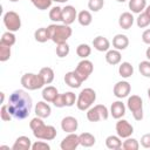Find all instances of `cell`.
I'll use <instances>...</instances> for the list:
<instances>
[{
  "label": "cell",
  "instance_id": "obj_1",
  "mask_svg": "<svg viewBox=\"0 0 150 150\" xmlns=\"http://www.w3.org/2000/svg\"><path fill=\"white\" fill-rule=\"evenodd\" d=\"M8 110L11 115L16 118V120H25L29 116L33 101L30 95L23 90V89H18L14 90L9 98H8Z\"/></svg>",
  "mask_w": 150,
  "mask_h": 150
},
{
  "label": "cell",
  "instance_id": "obj_2",
  "mask_svg": "<svg viewBox=\"0 0 150 150\" xmlns=\"http://www.w3.org/2000/svg\"><path fill=\"white\" fill-rule=\"evenodd\" d=\"M48 30H49V34H50V40L56 45L67 42V40L73 34V30H71L70 26L64 25V23H61V25L52 23V25L48 26Z\"/></svg>",
  "mask_w": 150,
  "mask_h": 150
},
{
  "label": "cell",
  "instance_id": "obj_3",
  "mask_svg": "<svg viewBox=\"0 0 150 150\" xmlns=\"http://www.w3.org/2000/svg\"><path fill=\"white\" fill-rule=\"evenodd\" d=\"M96 101V91L91 88H84L80 91L77 100H76V107L79 110H88Z\"/></svg>",
  "mask_w": 150,
  "mask_h": 150
},
{
  "label": "cell",
  "instance_id": "obj_4",
  "mask_svg": "<svg viewBox=\"0 0 150 150\" xmlns=\"http://www.w3.org/2000/svg\"><path fill=\"white\" fill-rule=\"evenodd\" d=\"M21 84L27 90H36V89H40L43 86H46L41 75L40 74H34V73L23 74L21 76Z\"/></svg>",
  "mask_w": 150,
  "mask_h": 150
},
{
  "label": "cell",
  "instance_id": "obj_5",
  "mask_svg": "<svg viewBox=\"0 0 150 150\" xmlns=\"http://www.w3.org/2000/svg\"><path fill=\"white\" fill-rule=\"evenodd\" d=\"M127 107L131 111L132 117L136 121L143 120V100L138 95H131L128 97Z\"/></svg>",
  "mask_w": 150,
  "mask_h": 150
},
{
  "label": "cell",
  "instance_id": "obj_6",
  "mask_svg": "<svg viewBox=\"0 0 150 150\" xmlns=\"http://www.w3.org/2000/svg\"><path fill=\"white\" fill-rule=\"evenodd\" d=\"M108 117L109 110L103 104H96L87 110V118L89 122H98L102 120H108Z\"/></svg>",
  "mask_w": 150,
  "mask_h": 150
},
{
  "label": "cell",
  "instance_id": "obj_7",
  "mask_svg": "<svg viewBox=\"0 0 150 150\" xmlns=\"http://www.w3.org/2000/svg\"><path fill=\"white\" fill-rule=\"evenodd\" d=\"M4 25L9 32H18L21 28V18L14 11H8L4 14Z\"/></svg>",
  "mask_w": 150,
  "mask_h": 150
},
{
  "label": "cell",
  "instance_id": "obj_8",
  "mask_svg": "<svg viewBox=\"0 0 150 150\" xmlns=\"http://www.w3.org/2000/svg\"><path fill=\"white\" fill-rule=\"evenodd\" d=\"M94 70V64L91 61L87 60V59H82V61H80L75 68V74L79 76V79L84 82L86 80H88V77L90 76V74Z\"/></svg>",
  "mask_w": 150,
  "mask_h": 150
},
{
  "label": "cell",
  "instance_id": "obj_9",
  "mask_svg": "<svg viewBox=\"0 0 150 150\" xmlns=\"http://www.w3.org/2000/svg\"><path fill=\"white\" fill-rule=\"evenodd\" d=\"M33 135L38 138V139H43V141H53L57 132L56 129L53 125H47V124H42L41 127L36 128L35 130H33Z\"/></svg>",
  "mask_w": 150,
  "mask_h": 150
},
{
  "label": "cell",
  "instance_id": "obj_10",
  "mask_svg": "<svg viewBox=\"0 0 150 150\" xmlns=\"http://www.w3.org/2000/svg\"><path fill=\"white\" fill-rule=\"evenodd\" d=\"M115 129H116V134H117L121 138H128V137H130V136L134 134V127H132L127 120L120 118V120L116 122Z\"/></svg>",
  "mask_w": 150,
  "mask_h": 150
},
{
  "label": "cell",
  "instance_id": "obj_11",
  "mask_svg": "<svg viewBox=\"0 0 150 150\" xmlns=\"http://www.w3.org/2000/svg\"><path fill=\"white\" fill-rule=\"evenodd\" d=\"M79 145H80V138L79 135H76L75 132L68 134L60 143V148L62 150H75Z\"/></svg>",
  "mask_w": 150,
  "mask_h": 150
},
{
  "label": "cell",
  "instance_id": "obj_12",
  "mask_svg": "<svg viewBox=\"0 0 150 150\" xmlns=\"http://www.w3.org/2000/svg\"><path fill=\"white\" fill-rule=\"evenodd\" d=\"M130 91H131V86L128 81H118L114 86V89H112V93L117 98L128 97Z\"/></svg>",
  "mask_w": 150,
  "mask_h": 150
},
{
  "label": "cell",
  "instance_id": "obj_13",
  "mask_svg": "<svg viewBox=\"0 0 150 150\" xmlns=\"http://www.w3.org/2000/svg\"><path fill=\"white\" fill-rule=\"evenodd\" d=\"M77 19V12L74 6L67 5L62 8V22L64 25H71Z\"/></svg>",
  "mask_w": 150,
  "mask_h": 150
},
{
  "label": "cell",
  "instance_id": "obj_14",
  "mask_svg": "<svg viewBox=\"0 0 150 150\" xmlns=\"http://www.w3.org/2000/svg\"><path fill=\"white\" fill-rule=\"evenodd\" d=\"M79 128V122L75 117L73 116H66L62 118L61 121V129L68 134L70 132H75Z\"/></svg>",
  "mask_w": 150,
  "mask_h": 150
},
{
  "label": "cell",
  "instance_id": "obj_15",
  "mask_svg": "<svg viewBox=\"0 0 150 150\" xmlns=\"http://www.w3.org/2000/svg\"><path fill=\"white\" fill-rule=\"evenodd\" d=\"M52 112V108L50 105L43 100V101H39L35 105V114L36 116L41 117V118H47L50 116Z\"/></svg>",
  "mask_w": 150,
  "mask_h": 150
},
{
  "label": "cell",
  "instance_id": "obj_16",
  "mask_svg": "<svg viewBox=\"0 0 150 150\" xmlns=\"http://www.w3.org/2000/svg\"><path fill=\"white\" fill-rule=\"evenodd\" d=\"M110 114L114 118L120 120L125 115V105L122 101H115L111 103L110 107Z\"/></svg>",
  "mask_w": 150,
  "mask_h": 150
},
{
  "label": "cell",
  "instance_id": "obj_17",
  "mask_svg": "<svg viewBox=\"0 0 150 150\" xmlns=\"http://www.w3.org/2000/svg\"><path fill=\"white\" fill-rule=\"evenodd\" d=\"M129 46V39L124 34H116L112 38V47L117 50H124Z\"/></svg>",
  "mask_w": 150,
  "mask_h": 150
},
{
  "label": "cell",
  "instance_id": "obj_18",
  "mask_svg": "<svg viewBox=\"0 0 150 150\" xmlns=\"http://www.w3.org/2000/svg\"><path fill=\"white\" fill-rule=\"evenodd\" d=\"M93 47L98 52H108L109 48H110V42L107 38H104L102 35H98V36L94 38Z\"/></svg>",
  "mask_w": 150,
  "mask_h": 150
},
{
  "label": "cell",
  "instance_id": "obj_19",
  "mask_svg": "<svg viewBox=\"0 0 150 150\" xmlns=\"http://www.w3.org/2000/svg\"><path fill=\"white\" fill-rule=\"evenodd\" d=\"M12 149L13 150H29L32 149V141L27 136H19L15 139Z\"/></svg>",
  "mask_w": 150,
  "mask_h": 150
},
{
  "label": "cell",
  "instance_id": "obj_20",
  "mask_svg": "<svg viewBox=\"0 0 150 150\" xmlns=\"http://www.w3.org/2000/svg\"><path fill=\"white\" fill-rule=\"evenodd\" d=\"M135 18L130 12H123L118 18V25L123 29H129L134 25Z\"/></svg>",
  "mask_w": 150,
  "mask_h": 150
},
{
  "label": "cell",
  "instance_id": "obj_21",
  "mask_svg": "<svg viewBox=\"0 0 150 150\" xmlns=\"http://www.w3.org/2000/svg\"><path fill=\"white\" fill-rule=\"evenodd\" d=\"M64 82H66L67 86H69L70 88H74V89L80 88L81 84L83 83V82L79 79V76L75 74L74 70H73V71H68V73H66V75H64Z\"/></svg>",
  "mask_w": 150,
  "mask_h": 150
},
{
  "label": "cell",
  "instance_id": "obj_22",
  "mask_svg": "<svg viewBox=\"0 0 150 150\" xmlns=\"http://www.w3.org/2000/svg\"><path fill=\"white\" fill-rule=\"evenodd\" d=\"M121 60H122V55H121V52L117 49H109L105 53V61L111 66L120 64Z\"/></svg>",
  "mask_w": 150,
  "mask_h": 150
},
{
  "label": "cell",
  "instance_id": "obj_23",
  "mask_svg": "<svg viewBox=\"0 0 150 150\" xmlns=\"http://www.w3.org/2000/svg\"><path fill=\"white\" fill-rule=\"evenodd\" d=\"M59 95V91L55 87L53 86H47L42 89V98L46 101V102H49V103H53V101L56 98V96Z\"/></svg>",
  "mask_w": 150,
  "mask_h": 150
},
{
  "label": "cell",
  "instance_id": "obj_24",
  "mask_svg": "<svg viewBox=\"0 0 150 150\" xmlns=\"http://www.w3.org/2000/svg\"><path fill=\"white\" fill-rule=\"evenodd\" d=\"M105 146L110 150H118L122 148V141H121V137L117 135H110L105 138Z\"/></svg>",
  "mask_w": 150,
  "mask_h": 150
},
{
  "label": "cell",
  "instance_id": "obj_25",
  "mask_svg": "<svg viewBox=\"0 0 150 150\" xmlns=\"http://www.w3.org/2000/svg\"><path fill=\"white\" fill-rule=\"evenodd\" d=\"M128 6H129V9L131 11V13L139 14L145 9L146 0H129Z\"/></svg>",
  "mask_w": 150,
  "mask_h": 150
},
{
  "label": "cell",
  "instance_id": "obj_26",
  "mask_svg": "<svg viewBox=\"0 0 150 150\" xmlns=\"http://www.w3.org/2000/svg\"><path fill=\"white\" fill-rule=\"evenodd\" d=\"M79 138H80V145H82L84 148H90L96 142L95 136L90 132H82L79 135Z\"/></svg>",
  "mask_w": 150,
  "mask_h": 150
},
{
  "label": "cell",
  "instance_id": "obj_27",
  "mask_svg": "<svg viewBox=\"0 0 150 150\" xmlns=\"http://www.w3.org/2000/svg\"><path fill=\"white\" fill-rule=\"evenodd\" d=\"M34 38L38 42L40 43H43V42H47L48 40H50V34H49V30H48V27H41V28H38L35 32H34Z\"/></svg>",
  "mask_w": 150,
  "mask_h": 150
},
{
  "label": "cell",
  "instance_id": "obj_28",
  "mask_svg": "<svg viewBox=\"0 0 150 150\" xmlns=\"http://www.w3.org/2000/svg\"><path fill=\"white\" fill-rule=\"evenodd\" d=\"M39 74L41 75L45 84H50L54 81L55 74H54V70L50 67H43V68H41L40 71H39Z\"/></svg>",
  "mask_w": 150,
  "mask_h": 150
},
{
  "label": "cell",
  "instance_id": "obj_29",
  "mask_svg": "<svg viewBox=\"0 0 150 150\" xmlns=\"http://www.w3.org/2000/svg\"><path fill=\"white\" fill-rule=\"evenodd\" d=\"M77 21H79V23H80L81 26L87 27V26H89V25L91 23V21H93V15H91V13H90L89 11L83 9V11H81V12L77 13Z\"/></svg>",
  "mask_w": 150,
  "mask_h": 150
},
{
  "label": "cell",
  "instance_id": "obj_30",
  "mask_svg": "<svg viewBox=\"0 0 150 150\" xmlns=\"http://www.w3.org/2000/svg\"><path fill=\"white\" fill-rule=\"evenodd\" d=\"M118 74L123 79H128L134 74V67L130 62H122L118 66Z\"/></svg>",
  "mask_w": 150,
  "mask_h": 150
},
{
  "label": "cell",
  "instance_id": "obj_31",
  "mask_svg": "<svg viewBox=\"0 0 150 150\" xmlns=\"http://www.w3.org/2000/svg\"><path fill=\"white\" fill-rule=\"evenodd\" d=\"M15 42H16V38H15L14 33L13 32H9V30L5 32L2 34V36H1V39H0V43L6 45V46H9V47H12Z\"/></svg>",
  "mask_w": 150,
  "mask_h": 150
},
{
  "label": "cell",
  "instance_id": "obj_32",
  "mask_svg": "<svg viewBox=\"0 0 150 150\" xmlns=\"http://www.w3.org/2000/svg\"><path fill=\"white\" fill-rule=\"evenodd\" d=\"M76 54L81 59H87L91 54V47L87 43H80L76 47Z\"/></svg>",
  "mask_w": 150,
  "mask_h": 150
},
{
  "label": "cell",
  "instance_id": "obj_33",
  "mask_svg": "<svg viewBox=\"0 0 150 150\" xmlns=\"http://www.w3.org/2000/svg\"><path fill=\"white\" fill-rule=\"evenodd\" d=\"M49 19L55 23L62 21V8L60 6L52 7V9L49 11Z\"/></svg>",
  "mask_w": 150,
  "mask_h": 150
},
{
  "label": "cell",
  "instance_id": "obj_34",
  "mask_svg": "<svg viewBox=\"0 0 150 150\" xmlns=\"http://www.w3.org/2000/svg\"><path fill=\"white\" fill-rule=\"evenodd\" d=\"M122 148L124 150H138L139 148V143L136 138H131V137H128L125 138V141L122 143Z\"/></svg>",
  "mask_w": 150,
  "mask_h": 150
},
{
  "label": "cell",
  "instance_id": "obj_35",
  "mask_svg": "<svg viewBox=\"0 0 150 150\" xmlns=\"http://www.w3.org/2000/svg\"><path fill=\"white\" fill-rule=\"evenodd\" d=\"M70 52V47L67 42H63V43H60V45H56V55L61 59L66 57Z\"/></svg>",
  "mask_w": 150,
  "mask_h": 150
},
{
  "label": "cell",
  "instance_id": "obj_36",
  "mask_svg": "<svg viewBox=\"0 0 150 150\" xmlns=\"http://www.w3.org/2000/svg\"><path fill=\"white\" fill-rule=\"evenodd\" d=\"M63 96V101H64V105L66 107H73L75 103H76V95L73 93V91H67V93H63L62 94Z\"/></svg>",
  "mask_w": 150,
  "mask_h": 150
},
{
  "label": "cell",
  "instance_id": "obj_37",
  "mask_svg": "<svg viewBox=\"0 0 150 150\" xmlns=\"http://www.w3.org/2000/svg\"><path fill=\"white\" fill-rule=\"evenodd\" d=\"M136 23L139 28H145L150 25V18L145 14V12H142L138 14V16L136 19Z\"/></svg>",
  "mask_w": 150,
  "mask_h": 150
},
{
  "label": "cell",
  "instance_id": "obj_38",
  "mask_svg": "<svg viewBox=\"0 0 150 150\" xmlns=\"http://www.w3.org/2000/svg\"><path fill=\"white\" fill-rule=\"evenodd\" d=\"M11 54H12L11 47L0 43V61H1V62H6L7 60H9Z\"/></svg>",
  "mask_w": 150,
  "mask_h": 150
},
{
  "label": "cell",
  "instance_id": "obj_39",
  "mask_svg": "<svg viewBox=\"0 0 150 150\" xmlns=\"http://www.w3.org/2000/svg\"><path fill=\"white\" fill-rule=\"evenodd\" d=\"M138 70L141 75H143L144 77H150V61L149 60L141 61L138 64Z\"/></svg>",
  "mask_w": 150,
  "mask_h": 150
},
{
  "label": "cell",
  "instance_id": "obj_40",
  "mask_svg": "<svg viewBox=\"0 0 150 150\" xmlns=\"http://www.w3.org/2000/svg\"><path fill=\"white\" fill-rule=\"evenodd\" d=\"M30 2L40 11H46L52 6L53 0H30Z\"/></svg>",
  "mask_w": 150,
  "mask_h": 150
},
{
  "label": "cell",
  "instance_id": "obj_41",
  "mask_svg": "<svg viewBox=\"0 0 150 150\" xmlns=\"http://www.w3.org/2000/svg\"><path fill=\"white\" fill-rule=\"evenodd\" d=\"M104 6V0H89L88 1V8L91 12H98Z\"/></svg>",
  "mask_w": 150,
  "mask_h": 150
},
{
  "label": "cell",
  "instance_id": "obj_42",
  "mask_svg": "<svg viewBox=\"0 0 150 150\" xmlns=\"http://www.w3.org/2000/svg\"><path fill=\"white\" fill-rule=\"evenodd\" d=\"M0 117H1V120H2L4 122L11 121V118L13 117V116L11 115L9 110H8V105H7V104H2V105H1V109H0Z\"/></svg>",
  "mask_w": 150,
  "mask_h": 150
},
{
  "label": "cell",
  "instance_id": "obj_43",
  "mask_svg": "<svg viewBox=\"0 0 150 150\" xmlns=\"http://www.w3.org/2000/svg\"><path fill=\"white\" fill-rule=\"evenodd\" d=\"M50 149V145L45 142L43 139L42 141H36L35 143L32 144V150H49Z\"/></svg>",
  "mask_w": 150,
  "mask_h": 150
},
{
  "label": "cell",
  "instance_id": "obj_44",
  "mask_svg": "<svg viewBox=\"0 0 150 150\" xmlns=\"http://www.w3.org/2000/svg\"><path fill=\"white\" fill-rule=\"evenodd\" d=\"M43 123H45V122H43V118H41V117L36 116V117H34V118H32V120H30V122H29V128H30V129H32V131H33V130H35L36 128L41 127Z\"/></svg>",
  "mask_w": 150,
  "mask_h": 150
},
{
  "label": "cell",
  "instance_id": "obj_45",
  "mask_svg": "<svg viewBox=\"0 0 150 150\" xmlns=\"http://www.w3.org/2000/svg\"><path fill=\"white\" fill-rule=\"evenodd\" d=\"M141 145L145 149H150V132L149 134H144L141 137Z\"/></svg>",
  "mask_w": 150,
  "mask_h": 150
},
{
  "label": "cell",
  "instance_id": "obj_46",
  "mask_svg": "<svg viewBox=\"0 0 150 150\" xmlns=\"http://www.w3.org/2000/svg\"><path fill=\"white\" fill-rule=\"evenodd\" d=\"M53 104H54L56 108H63V107H66V105H64V101H63L62 94H59V95L56 96V98L53 101Z\"/></svg>",
  "mask_w": 150,
  "mask_h": 150
},
{
  "label": "cell",
  "instance_id": "obj_47",
  "mask_svg": "<svg viewBox=\"0 0 150 150\" xmlns=\"http://www.w3.org/2000/svg\"><path fill=\"white\" fill-rule=\"evenodd\" d=\"M142 41L146 45L150 46V28L149 29H145L143 33H142Z\"/></svg>",
  "mask_w": 150,
  "mask_h": 150
},
{
  "label": "cell",
  "instance_id": "obj_48",
  "mask_svg": "<svg viewBox=\"0 0 150 150\" xmlns=\"http://www.w3.org/2000/svg\"><path fill=\"white\" fill-rule=\"evenodd\" d=\"M144 12H145V14L150 18V5H148L146 7H145V9H144Z\"/></svg>",
  "mask_w": 150,
  "mask_h": 150
},
{
  "label": "cell",
  "instance_id": "obj_49",
  "mask_svg": "<svg viewBox=\"0 0 150 150\" xmlns=\"http://www.w3.org/2000/svg\"><path fill=\"white\" fill-rule=\"evenodd\" d=\"M145 56H146V59L150 61V47L146 48V50H145Z\"/></svg>",
  "mask_w": 150,
  "mask_h": 150
},
{
  "label": "cell",
  "instance_id": "obj_50",
  "mask_svg": "<svg viewBox=\"0 0 150 150\" xmlns=\"http://www.w3.org/2000/svg\"><path fill=\"white\" fill-rule=\"evenodd\" d=\"M53 1L59 2V4H63V2H67V1H69V0H53Z\"/></svg>",
  "mask_w": 150,
  "mask_h": 150
},
{
  "label": "cell",
  "instance_id": "obj_51",
  "mask_svg": "<svg viewBox=\"0 0 150 150\" xmlns=\"http://www.w3.org/2000/svg\"><path fill=\"white\" fill-rule=\"evenodd\" d=\"M0 95H1V103H4V100H5V93H0Z\"/></svg>",
  "mask_w": 150,
  "mask_h": 150
},
{
  "label": "cell",
  "instance_id": "obj_52",
  "mask_svg": "<svg viewBox=\"0 0 150 150\" xmlns=\"http://www.w3.org/2000/svg\"><path fill=\"white\" fill-rule=\"evenodd\" d=\"M0 149H9V146H7V145H0Z\"/></svg>",
  "mask_w": 150,
  "mask_h": 150
},
{
  "label": "cell",
  "instance_id": "obj_53",
  "mask_svg": "<svg viewBox=\"0 0 150 150\" xmlns=\"http://www.w3.org/2000/svg\"><path fill=\"white\" fill-rule=\"evenodd\" d=\"M148 97H149V100H150V88L148 89Z\"/></svg>",
  "mask_w": 150,
  "mask_h": 150
},
{
  "label": "cell",
  "instance_id": "obj_54",
  "mask_svg": "<svg viewBox=\"0 0 150 150\" xmlns=\"http://www.w3.org/2000/svg\"><path fill=\"white\" fill-rule=\"evenodd\" d=\"M116 1H117V2H125L127 0H116Z\"/></svg>",
  "mask_w": 150,
  "mask_h": 150
},
{
  "label": "cell",
  "instance_id": "obj_55",
  "mask_svg": "<svg viewBox=\"0 0 150 150\" xmlns=\"http://www.w3.org/2000/svg\"><path fill=\"white\" fill-rule=\"evenodd\" d=\"M9 1H12V2H16V1H19V0H9Z\"/></svg>",
  "mask_w": 150,
  "mask_h": 150
}]
</instances>
